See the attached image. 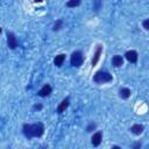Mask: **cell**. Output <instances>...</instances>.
<instances>
[{
  "label": "cell",
  "mask_w": 149,
  "mask_h": 149,
  "mask_svg": "<svg viewBox=\"0 0 149 149\" xmlns=\"http://www.w3.org/2000/svg\"><path fill=\"white\" fill-rule=\"evenodd\" d=\"M113 80V77L109 72L104 71V70H99L94 73L93 76V81L97 84H105V83H111Z\"/></svg>",
  "instance_id": "cell-2"
},
{
  "label": "cell",
  "mask_w": 149,
  "mask_h": 149,
  "mask_svg": "<svg viewBox=\"0 0 149 149\" xmlns=\"http://www.w3.org/2000/svg\"><path fill=\"white\" fill-rule=\"evenodd\" d=\"M112 148H114V149H120V147H119V146H113Z\"/></svg>",
  "instance_id": "cell-21"
},
{
  "label": "cell",
  "mask_w": 149,
  "mask_h": 149,
  "mask_svg": "<svg viewBox=\"0 0 149 149\" xmlns=\"http://www.w3.org/2000/svg\"><path fill=\"white\" fill-rule=\"evenodd\" d=\"M101 7V0H93V9L98 12Z\"/></svg>",
  "instance_id": "cell-17"
},
{
  "label": "cell",
  "mask_w": 149,
  "mask_h": 149,
  "mask_svg": "<svg viewBox=\"0 0 149 149\" xmlns=\"http://www.w3.org/2000/svg\"><path fill=\"white\" fill-rule=\"evenodd\" d=\"M70 63H71V65L74 66V68H79V66H81L83 63H84V55H83V52L79 51V50L73 51V52L71 54Z\"/></svg>",
  "instance_id": "cell-3"
},
{
  "label": "cell",
  "mask_w": 149,
  "mask_h": 149,
  "mask_svg": "<svg viewBox=\"0 0 149 149\" xmlns=\"http://www.w3.org/2000/svg\"><path fill=\"white\" fill-rule=\"evenodd\" d=\"M142 27H143L146 30H149V19L143 20V22H142Z\"/></svg>",
  "instance_id": "cell-18"
},
{
  "label": "cell",
  "mask_w": 149,
  "mask_h": 149,
  "mask_svg": "<svg viewBox=\"0 0 149 149\" xmlns=\"http://www.w3.org/2000/svg\"><path fill=\"white\" fill-rule=\"evenodd\" d=\"M112 64L115 68H120L123 64V57L120 56V55H114L113 58H112Z\"/></svg>",
  "instance_id": "cell-11"
},
{
  "label": "cell",
  "mask_w": 149,
  "mask_h": 149,
  "mask_svg": "<svg viewBox=\"0 0 149 149\" xmlns=\"http://www.w3.org/2000/svg\"><path fill=\"white\" fill-rule=\"evenodd\" d=\"M80 3H81V0H69V1L66 2V7H69V8H74V7H78Z\"/></svg>",
  "instance_id": "cell-14"
},
{
  "label": "cell",
  "mask_w": 149,
  "mask_h": 149,
  "mask_svg": "<svg viewBox=\"0 0 149 149\" xmlns=\"http://www.w3.org/2000/svg\"><path fill=\"white\" fill-rule=\"evenodd\" d=\"M34 1H35V2H42L43 0H34Z\"/></svg>",
  "instance_id": "cell-22"
},
{
  "label": "cell",
  "mask_w": 149,
  "mask_h": 149,
  "mask_svg": "<svg viewBox=\"0 0 149 149\" xmlns=\"http://www.w3.org/2000/svg\"><path fill=\"white\" fill-rule=\"evenodd\" d=\"M64 61H65V55H64V54H59V55H57V56L54 58V64H55L57 68H61V66L63 65Z\"/></svg>",
  "instance_id": "cell-12"
},
{
  "label": "cell",
  "mask_w": 149,
  "mask_h": 149,
  "mask_svg": "<svg viewBox=\"0 0 149 149\" xmlns=\"http://www.w3.org/2000/svg\"><path fill=\"white\" fill-rule=\"evenodd\" d=\"M51 91H52L51 86H50L49 84H45V85H43V86H42V88L37 92V95H38V97H41V98H45V97L50 95Z\"/></svg>",
  "instance_id": "cell-7"
},
{
  "label": "cell",
  "mask_w": 149,
  "mask_h": 149,
  "mask_svg": "<svg viewBox=\"0 0 149 149\" xmlns=\"http://www.w3.org/2000/svg\"><path fill=\"white\" fill-rule=\"evenodd\" d=\"M6 36H7V45H8V48L12 49V50L16 49L17 45H19V42H17V38H16V36L14 35V33L7 31V33H6Z\"/></svg>",
  "instance_id": "cell-4"
},
{
  "label": "cell",
  "mask_w": 149,
  "mask_h": 149,
  "mask_svg": "<svg viewBox=\"0 0 149 149\" xmlns=\"http://www.w3.org/2000/svg\"><path fill=\"white\" fill-rule=\"evenodd\" d=\"M69 104H70V99L69 98H65V99H63L62 101H61V104L58 105V107H57V113H63L66 108H68V106H69Z\"/></svg>",
  "instance_id": "cell-10"
},
{
  "label": "cell",
  "mask_w": 149,
  "mask_h": 149,
  "mask_svg": "<svg viewBox=\"0 0 149 149\" xmlns=\"http://www.w3.org/2000/svg\"><path fill=\"white\" fill-rule=\"evenodd\" d=\"M125 58L129 62V63H136L137 62V52L135 50H128L126 54H125Z\"/></svg>",
  "instance_id": "cell-6"
},
{
  "label": "cell",
  "mask_w": 149,
  "mask_h": 149,
  "mask_svg": "<svg viewBox=\"0 0 149 149\" xmlns=\"http://www.w3.org/2000/svg\"><path fill=\"white\" fill-rule=\"evenodd\" d=\"M143 129H144L143 125H140V123H135V125H133V126L129 128L130 133H133L134 135H141V134L143 133Z\"/></svg>",
  "instance_id": "cell-9"
},
{
  "label": "cell",
  "mask_w": 149,
  "mask_h": 149,
  "mask_svg": "<svg viewBox=\"0 0 149 149\" xmlns=\"http://www.w3.org/2000/svg\"><path fill=\"white\" fill-rule=\"evenodd\" d=\"M34 109L41 111V109H42V105H34Z\"/></svg>",
  "instance_id": "cell-20"
},
{
  "label": "cell",
  "mask_w": 149,
  "mask_h": 149,
  "mask_svg": "<svg viewBox=\"0 0 149 149\" xmlns=\"http://www.w3.org/2000/svg\"><path fill=\"white\" fill-rule=\"evenodd\" d=\"M61 28H63V20H62V19H58V20H56V22L54 23L52 30H54V31H58Z\"/></svg>",
  "instance_id": "cell-15"
},
{
  "label": "cell",
  "mask_w": 149,
  "mask_h": 149,
  "mask_svg": "<svg viewBox=\"0 0 149 149\" xmlns=\"http://www.w3.org/2000/svg\"><path fill=\"white\" fill-rule=\"evenodd\" d=\"M101 54H102V45L99 44V45H97V49H95V51H94V54H93V58H92V61H91V66H92V68L98 64Z\"/></svg>",
  "instance_id": "cell-5"
},
{
  "label": "cell",
  "mask_w": 149,
  "mask_h": 149,
  "mask_svg": "<svg viewBox=\"0 0 149 149\" xmlns=\"http://www.w3.org/2000/svg\"><path fill=\"white\" fill-rule=\"evenodd\" d=\"M95 128H97V123H95V122H90V123L87 125V127H86V132H87V133H91V132H93Z\"/></svg>",
  "instance_id": "cell-16"
},
{
  "label": "cell",
  "mask_w": 149,
  "mask_h": 149,
  "mask_svg": "<svg viewBox=\"0 0 149 149\" xmlns=\"http://www.w3.org/2000/svg\"><path fill=\"white\" fill-rule=\"evenodd\" d=\"M130 94H132V92H130V90L128 87H121L120 91H119V95L122 99H128L130 97Z\"/></svg>",
  "instance_id": "cell-13"
},
{
  "label": "cell",
  "mask_w": 149,
  "mask_h": 149,
  "mask_svg": "<svg viewBox=\"0 0 149 149\" xmlns=\"http://www.w3.org/2000/svg\"><path fill=\"white\" fill-rule=\"evenodd\" d=\"M22 133L27 139L31 137H41L44 134V126L41 122L37 123H24L22 126Z\"/></svg>",
  "instance_id": "cell-1"
},
{
  "label": "cell",
  "mask_w": 149,
  "mask_h": 149,
  "mask_svg": "<svg viewBox=\"0 0 149 149\" xmlns=\"http://www.w3.org/2000/svg\"><path fill=\"white\" fill-rule=\"evenodd\" d=\"M141 146H142V143H141V142H136V143L133 146V148H134V149H137V148H140Z\"/></svg>",
  "instance_id": "cell-19"
},
{
  "label": "cell",
  "mask_w": 149,
  "mask_h": 149,
  "mask_svg": "<svg viewBox=\"0 0 149 149\" xmlns=\"http://www.w3.org/2000/svg\"><path fill=\"white\" fill-rule=\"evenodd\" d=\"M102 141V133L101 132H97L92 135L91 137V143L94 146V147H98Z\"/></svg>",
  "instance_id": "cell-8"
}]
</instances>
